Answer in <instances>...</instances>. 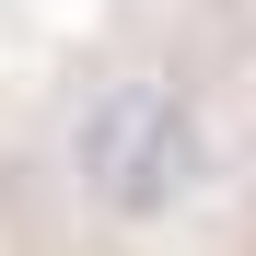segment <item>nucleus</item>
<instances>
[{
    "label": "nucleus",
    "mask_w": 256,
    "mask_h": 256,
    "mask_svg": "<svg viewBox=\"0 0 256 256\" xmlns=\"http://www.w3.org/2000/svg\"><path fill=\"white\" fill-rule=\"evenodd\" d=\"M70 186L116 222H163L198 186V105L175 82H94L70 116Z\"/></svg>",
    "instance_id": "f257e3e1"
}]
</instances>
